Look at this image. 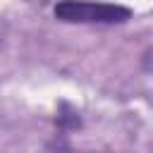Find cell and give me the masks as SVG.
Listing matches in <instances>:
<instances>
[{"label":"cell","mask_w":153,"mask_h":153,"mask_svg":"<svg viewBox=\"0 0 153 153\" xmlns=\"http://www.w3.org/2000/svg\"><path fill=\"white\" fill-rule=\"evenodd\" d=\"M55 17L67 24H122L131 17V10L115 2L96 0H60Z\"/></svg>","instance_id":"6da1fadb"}]
</instances>
